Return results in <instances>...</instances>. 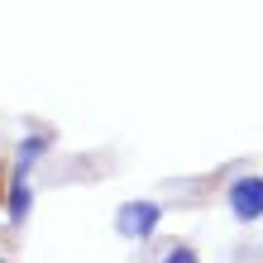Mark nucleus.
<instances>
[{
	"mask_svg": "<svg viewBox=\"0 0 263 263\" xmlns=\"http://www.w3.org/2000/svg\"><path fill=\"white\" fill-rule=\"evenodd\" d=\"M120 235L125 239H144L153 235V225H158V206L153 201H129V206H120Z\"/></svg>",
	"mask_w": 263,
	"mask_h": 263,
	"instance_id": "f03ea898",
	"label": "nucleus"
},
{
	"mask_svg": "<svg viewBox=\"0 0 263 263\" xmlns=\"http://www.w3.org/2000/svg\"><path fill=\"white\" fill-rule=\"evenodd\" d=\"M230 211L235 220H263V177H239L230 187Z\"/></svg>",
	"mask_w": 263,
	"mask_h": 263,
	"instance_id": "f257e3e1",
	"label": "nucleus"
},
{
	"mask_svg": "<svg viewBox=\"0 0 263 263\" xmlns=\"http://www.w3.org/2000/svg\"><path fill=\"white\" fill-rule=\"evenodd\" d=\"M29 215V187H24V177L14 182V196H10V220H24Z\"/></svg>",
	"mask_w": 263,
	"mask_h": 263,
	"instance_id": "7ed1b4c3",
	"label": "nucleus"
}]
</instances>
